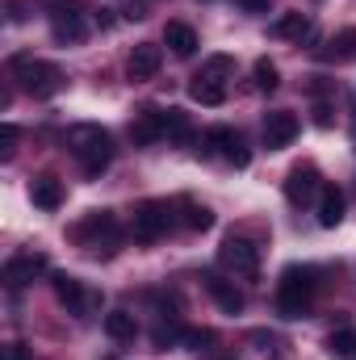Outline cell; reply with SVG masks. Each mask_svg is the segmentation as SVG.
Masks as SVG:
<instances>
[{
    "label": "cell",
    "instance_id": "cell-22",
    "mask_svg": "<svg viewBox=\"0 0 356 360\" xmlns=\"http://www.w3.org/2000/svg\"><path fill=\"white\" fill-rule=\"evenodd\" d=\"M105 335L117 340V344H130V340L139 335L134 314H130V310H109V314H105Z\"/></svg>",
    "mask_w": 356,
    "mask_h": 360
},
{
    "label": "cell",
    "instance_id": "cell-2",
    "mask_svg": "<svg viewBox=\"0 0 356 360\" xmlns=\"http://www.w3.org/2000/svg\"><path fill=\"white\" fill-rule=\"evenodd\" d=\"M314 289H319L314 269L289 264V269L281 272V281H276V310H281V319H302V314H310Z\"/></svg>",
    "mask_w": 356,
    "mask_h": 360
},
{
    "label": "cell",
    "instance_id": "cell-26",
    "mask_svg": "<svg viewBox=\"0 0 356 360\" xmlns=\"http://www.w3.org/2000/svg\"><path fill=\"white\" fill-rule=\"evenodd\" d=\"M231 72H235V59H231V55H214V59H205V68H201L197 76H210V80H222V84H227Z\"/></svg>",
    "mask_w": 356,
    "mask_h": 360
},
{
    "label": "cell",
    "instance_id": "cell-21",
    "mask_svg": "<svg viewBox=\"0 0 356 360\" xmlns=\"http://www.w3.org/2000/svg\"><path fill=\"white\" fill-rule=\"evenodd\" d=\"M340 222H344V193L327 184L323 197H319V226L331 231V226H340Z\"/></svg>",
    "mask_w": 356,
    "mask_h": 360
},
{
    "label": "cell",
    "instance_id": "cell-15",
    "mask_svg": "<svg viewBox=\"0 0 356 360\" xmlns=\"http://www.w3.org/2000/svg\"><path fill=\"white\" fill-rule=\"evenodd\" d=\"M201 281H205V289H210V297L218 302L222 314H239V310H243V293L235 289V281H227V276H218V272H205Z\"/></svg>",
    "mask_w": 356,
    "mask_h": 360
},
{
    "label": "cell",
    "instance_id": "cell-17",
    "mask_svg": "<svg viewBox=\"0 0 356 360\" xmlns=\"http://www.w3.org/2000/svg\"><path fill=\"white\" fill-rule=\"evenodd\" d=\"M30 197L38 210H59L63 205V180L59 176H34L30 180Z\"/></svg>",
    "mask_w": 356,
    "mask_h": 360
},
{
    "label": "cell",
    "instance_id": "cell-8",
    "mask_svg": "<svg viewBox=\"0 0 356 360\" xmlns=\"http://www.w3.org/2000/svg\"><path fill=\"white\" fill-rule=\"evenodd\" d=\"M130 139H134V147H151V143L168 139V109H155V105L139 109L130 122Z\"/></svg>",
    "mask_w": 356,
    "mask_h": 360
},
{
    "label": "cell",
    "instance_id": "cell-12",
    "mask_svg": "<svg viewBox=\"0 0 356 360\" xmlns=\"http://www.w3.org/2000/svg\"><path fill=\"white\" fill-rule=\"evenodd\" d=\"M298 130H302V122H298L289 109H272V113L265 117V147H268V151L289 147V143L298 139Z\"/></svg>",
    "mask_w": 356,
    "mask_h": 360
},
{
    "label": "cell",
    "instance_id": "cell-31",
    "mask_svg": "<svg viewBox=\"0 0 356 360\" xmlns=\"http://www.w3.org/2000/svg\"><path fill=\"white\" fill-rule=\"evenodd\" d=\"M4 360H25V348H21V344H8V348H4Z\"/></svg>",
    "mask_w": 356,
    "mask_h": 360
},
{
    "label": "cell",
    "instance_id": "cell-19",
    "mask_svg": "<svg viewBox=\"0 0 356 360\" xmlns=\"http://www.w3.org/2000/svg\"><path fill=\"white\" fill-rule=\"evenodd\" d=\"M189 96H193L197 105H205V109H218V105L227 101V84H222V80H210V76H193Z\"/></svg>",
    "mask_w": 356,
    "mask_h": 360
},
{
    "label": "cell",
    "instance_id": "cell-29",
    "mask_svg": "<svg viewBox=\"0 0 356 360\" xmlns=\"http://www.w3.org/2000/svg\"><path fill=\"white\" fill-rule=\"evenodd\" d=\"M17 139H21V130H17L13 122H4V130H0V160H13V151H17Z\"/></svg>",
    "mask_w": 356,
    "mask_h": 360
},
{
    "label": "cell",
    "instance_id": "cell-3",
    "mask_svg": "<svg viewBox=\"0 0 356 360\" xmlns=\"http://www.w3.org/2000/svg\"><path fill=\"white\" fill-rule=\"evenodd\" d=\"M13 76H17V84L30 92V96H38V101H46V96H55V92H63L68 84V76L55 68V63H46V59H34V55H13Z\"/></svg>",
    "mask_w": 356,
    "mask_h": 360
},
{
    "label": "cell",
    "instance_id": "cell-20",
    "mask_svg": "<svg viewBox=\"0 0 356 360\" xmlns=\"http://www.w3.org/2000/svg\"><path fill=\"white\" fill-rule=\"evenodd\" d=\"M319 59H323V63H348V59H356V30H340V34L319 51Z\"/></svg>",
    "mask_w": 356,
    "mask_h": 360
},
{
    "label": "cell",
    "instance_id": "cell-13",
    "mask_svg": "<svg viewBox=\"0 0 356 360\" xmlns=\"http://www.w3.org/2000/svg\"><path fill=\"white\" fill-rule=\"evenodd\" d=\"M51 285H55V297H59V306H68V314L84 319V314L92 310V297L84 293V285H80L76 276H68V272H55V276H51Z\"/></svg>",
    "mask_w": 356,
    "mask_h": 360
},
{
    "label": "cell",
    "instance_id": "cell-14",
    "mask_svg": "<svg viewBox=\"0 0 356 360\" xmlns=\"http://www.w3.org/2000/svg\"><path fill=\"white\" fill-rule=\"evenodd\" d=\"M160 63H164V51H160L155 42H139V46L130 51V59H126V76H130V80H151V76L160 72Z\"/></svg>",
    "mask_w": 356,
    "mask_h": 360
},
{
    "label": "cell",
    "instance_id": "cell-25",
    "mask_svg": "<svg viewBox=\"0 0 356 360\" xmlns=\"http://www.w3.org/2000/svg\"><path fill=\"white\" fill-rule=\"evenodd\" d=\"M193 139V122L184 109H168V143H189Z\"/></svg>",
    "mask_w": 356,
    "mask_h": 360
},
{
    "label": "cell",
    "instance_id": "cell-34",
    "mask_svg": "<svg viewBox=\"0 0 356 360\" xmlns=\"http://www.w3.org/2000/svg\"><path fill=\"white\" fill-rule=\"evenodd\" d=\"M210 360H235V356H210Z\"/></svg>",
    "mask_w": 356,
    "mask_h": 360
},
{
    "label": "cell",
    "instance_id": "cell-10",
    "mask_svg": "<svg viewBox=\"0 0 356 360\" xmlns=\"http://www.w3.org/2000/svg\"><path fill=\"white\" fill-rule=\"evenodd\" d=\"M46 269H51V264H46L42 252H21V256H13V260L4 264V285H8V289H25V285H34Z\"/></svg>",
    "mask_w": 356,
    "mask_h": 360
},
{
    "label": "cell",
    "instance_id": "cell-33",
    "mask_svg": "<svg viewBox=\"0 0 356 360\" xmlns=\"http://www.w3.org/2000/svg\"><path fill=\"white\" fill-rule=\"evenodd\" d=\"M239 4H243V8H252V13H265V8H268V0H239Z\"/></svg>",
    "mask_w": 356,
    "mask_h": 360
},
{
    "label": "cell",
    "instance_id": "cell-32",
    "mask_svg": "<svg viewBox=\"0 0 356 360\" xmlns=\"http://www.w3.org/2000/svg\"><path fill=\"white\" fill-rule=\"evenodd\" d=\"M314 122H319V126H331V109H327V105H319V109H314Z\"/></svg>",
    "mask_w": 356,
    "mask_h": 360
},
{
    "label": "cell",
    "instance_id": "cell-24",
    "mask_svg": "<svg viewBox=\"0 0 356 360\" xmlns=\"http://www.w3.org/2000/svg\"><path fill=\"white\" fill-rule=\"evenodd\" d=\"M327 348H331V356L336 360H356V327L336 331V335L327 340Z\"/></svg>",
    "mask_w": 356,
    "mask_h": 360
},
{
    "label": "cell",
    "instance_id": "cell-7",
    "mask_svg": "<svg viewBox=\"0 0 356 360\" xmlns=\"http://www.w3.org/2000/svg\"><path fill=\"white\" fill-rule=\"evenodd\" d=\"M205 147L218 151V155H222L227 164H235V168H248V164H252V151H248L243 134L231 130V126H214V130L205 134Z\"/></svg>",
    "mask_w": 356,
    "mask_h": 360
},
{
    "label": "cell",
    "instance_id": "cell-11",
    "mask_svg": "<svg viewBox=\"0 0 356 360\" xmlns=\"http://www.w3.org/2000/svg\"><path fill=\"white\" fill-rule=\"evenodd\" d=\"M51 34H55V42H80L84 34H89V25H84V13L80 8H72V4H51Z\"/></svg>",
    "mask_w": 356,
    "mask_h": 360
},
{
    "label": "cell",
    "instance_id": "cell-4",
    "mask_svg": "<svg viewBox=\"0 0 356 360\" xmlns=\"http://www.w3.org/2000/svg\"><path fill=\"white\" fill-rule=\"evenodd\" d=\"M76 243H80L89 256H113L117 243H122L117 214H113V210H92L89 218L76 226Z\"/></svg>",
    "mask_w": 356,
    "mask_h": 360
},
{
    "label": "cell",
    "instance_id": "cell-5",
    "mask_svg": "<svg viewBox=\"0 0 356 360\" xmlns=\"http://www.w3.org/2000/svg\"><path fill=\"white\" fill-rule=\"evenodd\" d=\"M177 226V214H172V205L168 201H143L139 210H134V239L139 243H155V239H164L168 231Z\"/></svg>",
    "mask_w": 356,
    "mask_h": 360
},
{
    "label": "cell",
    "instance_id": "cell-30",
    "mask_svg": "<svg viewBox=\"0 0 356 360\" xmlns=\"http://www.w3.org/2000/svg\"><path fill=\"white\" fill-rule=\"evenodd\" d=\"M218 335L214 331H184V344L193 348V352H210V344H214Z\"/></svg>",
    "mask_w": 356,
    "mask_h": 360
},
{
    "label": "cell",
    "instance_id": "cell-28",
    "mask_svg": "<svg viewBox=\"0 0 356 360\" xmlns=\"http://www.w3.org/2000/svg\"><path fill=\"white\" fill-rule=\"evenodd\" d=\"M184 226L189 231H210L214 226V214L205 205H184Z\"/></svg>",
    "mask_w": 356,
    "mask_h": 360
},
{
    "label": "cell",
    "instance_id": "cell-27",
    "mask_svg": "<svg viewBox=\"0 0 356 360\" xmlns=\"http://www.w3.org/2000/svg\"><path fill=\"white\" fill-rule=\"evenodd\" d=\"M276 84H281V72H276V63L256 59V89H260V92H272Z\"/></svg>",
    "mask_w": 356,
    "mask_h": 360
},
{
    "label": "cell",
    "instance_id": "cell-9",
    "mask_svg": "<svg viewBox=\"0 0 356 360\" xmlns=\"http://www.w3.org/2000/svg\"><path fill=\"white\" fill-rule=\"evenodd\" d=\"M323 180H319V172L314 168H293L289 176H285V197H289V205H314L319 197H323Z\"/></svg>",
    "mask_w": 356,
    "mask_h": 360
},
{
    "label": "cell",
    "instance_id": "cell-23",
    "mask_svg": "<svg viewBox=\"0 0 356 360\" xmlns=\"http://www.w3.org/2000/svg\"><path fill=\"white\" fill-rule=\"evenodd\" d=\"M180 340H184V327L177 323V314H164V319L155 323V331H151V344H155V352H168V348H177Z\"/></svg>",
    "mask_w": 356,
    "mask_h": 360
},
{
    "label": "cell",
    "instance_id": "cell-18",
    "mask_svg": "<svg viewBox=\"0 0 356 360\" xmlns=\"http://www.w3.org/2000/svg\"><path fill=\"white\" fill-rule=\"evenodd\" d=\"M164 42L172 46L177 59H193V51H197V34H193V25H184V21H168Z\"/></svg>",
    "mask_w": 356,
    "mask_h": 360
},
{
    "label": "cell",
    "instance_id": "cell-6",
    "mask_svg": "<svg viewBox=\"0 0 356 360\" xmlns=\"http://www.w3.org/2000/svg\"><path fill=\"white\" fill-rule=\"evenodd\" d=\"M218 264L227 272H235V276H256L260 272V243L243 239V235H231L218 248Z\"/></svg>",
    "mask_w": 356,
    "mask_h": 360
},
{
    "label": "cell",
    "instance_id": "cell-1",
    "mask_svg": "<svg viewBox=\"0 0 356 360\" xmlns=\"http://www.w3.org/2000/svg\"><path fill=\"white\" fill-rule=\"evenodd\" d=\"M63 147L80 160V168H84V176H101L109 164H113V134L105 130V126H68L63 130Z\"/></svg>",
    "mask_w": 356,
    "mask_h": 360
},
{
    "label": "cell",
    "instance_id": "cell-16",
    "mask_svg": "<svg viewBox=\"0 0 356 360\" xmlns=\"http://www.w3.org/2000/svg\"><path fill=\"white\" fill-rule=\"evenodd\" d=\"M272 34L276 38H285V42H310L314 38V21L306 17V13H281L276 21H272Z\"/></svg>",
    "mask_w": 356,
    "mask_h": 360
}]
</instances>
